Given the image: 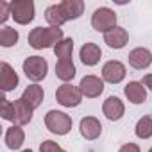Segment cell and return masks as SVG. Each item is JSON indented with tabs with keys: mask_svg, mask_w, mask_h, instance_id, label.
<instances>
[{
	"mask_svg": "<svg viewBox=\"0 0 152 152\" xmlns=\"http://www.w3.org/2000/svg\"><path fill=\"white\" fill-rule=\"evenodd\" d=\"M63 39H64V34L61 27H34L27 36V41L34 50L54 48Z\"/></svg>",
	"mask_w": 152,
	"mask_h": 152,
	"instance_id": "cell-1",
	"label": "cell"
},
{
	"mask_svg": "<svg viewBox=\"0 0 152 152\" xmlns=\"http://www.w3.org/2000/svg\"><path fill=\"white\" fill-rule=\"evenodd\" d=\"M72 116L66 115L64 111H57V109H50L45 115V127L57 136H66L72 131Z\"/></svg>",
	"mask_w": 152,
	"mask_h": 152,
	"instance_id": "cell-2",
	"label": "cell"
},
{
	"mask_svg": "<svg viewBox=\"0 0 152 152\" xmlns=\"http://www.w3.org/2000/svg\"><path fill=\"white\" fill-rule=\"evenodd\" d=\"M23 73H25V77L29 81H32L34 84H38L39 81H43L47 77V72H48V63L45 57L41 56H29L25 57L23 64Z\"/></svg>",
	"mask_w": 152,
	"mask_h": 152,
	"instance_id": "cell-3",
	"label": "cell"
},
{
	"mask_svg": "<svg viewBox=\"0 0 152 152\" xmlns=\"http://www.w3.org/2000/svg\"><path fill=\"white\" fill-rule=\"evenodd\" d=\"M91 27L97 32H109L116 27V13L109 7H99L91 15Z\"/></svg>",
	"mask_w": 152,
	"mask_h": 152,
	"instance_id": "cell-4",
	"label": "cell"
},
{
	"mask_svg": "<svg viewBox=\"0 0 152 152\" xmlns=\"http://www.w3.org/2000/svg\"><path fill=\"white\" fill-rule=\"evenodd\" d=\"M36 7L32 0H13L11 2V18L18 25H29L34 20Z\"/></svg>",
	"mask_w": 152,
	"mask_h": 152,
	"instance_id": "cell-5",
	"label": "cell"
},
{
	"mask_svg": "<svg viewBox=\"0 0 152 152\" xmlns=\"http://www.w3.org/2000/svg\"><path fill=\"white\" fill-rule=\"evenodd\" d=\"M56 100L63 107H77L83 102V93H81L79 86H73V84L66 83L56 90Z\"/></svg>",
	"mask_w": 152,
	"mask_h": 152,
	"instance_id": "cell-6",
	"label": "cell"
},
{
	"mask_svg": "<svg viewBox=\"0 0 152 152\" xmlns=\"http://www.w3.org/2000/svg\"><path fill=\"white\" fill-rule=\"evenodd\" d=\"M127 75V70H125V64L118 59H111L107 63H104L102 66V79L109 84H118L125 79Z\"/></svg>",
	"mask_w": 152,
	"mask_h": 152,
	"instance_id": "cell-7",
	"label": "cell"
},
{
	"mask_svg": "<svg viewBox=\"0 0 152 152\" xmlns=\"http://www.w3.org/2000/svg\"><path fill=\"white\" fill-rule=\"evenodd\" d=\"M79 90L83 97L86 99H97L104 91V79L97 77V75H84L79 83Z\"/></svg>",
	"mask_w": 152,
	"mask_h": 152,
	"instance_id": "cell-8",
	"label": "cell"
},
{
	"mask_svg": "<svg viewBox=\"0 0 152 152\" xmlns=\"http://www.w3.org/2000/svg\"><path fill=\"white\" fill-rule=\"evenodd\" d=\"M18 83H20V79H18V73L15 72V68L9 63L2 61L0 63V88H2V91L9 93V91L16 90Z\"/></svg>",
	"mask_w": 152,
	"mask_h": 152,
	"instance_id": "cell-9",
	"label": "cell"
},
{
	"mask_svg": "<svg viewBox=\"0 0 152 152\" xmlns=\"http://www.w3.org/2000/svg\"><path fill=\"white\" fill-rule=\"evenodd\" d=\"M102 113L106 115L107 120L118 122V120L125 115V104H124L118 97L111 95V97H107V99L104 100V104H102Z\"/></svg>",
	"mask_w": 152,
	"mask_h": 152,
	"instance_id": "cell-10",
	"label": "cell"
},
{
	"mask_svg": "<svg viewBox=\"0 0 152 152\" xmlns=\"http://www.w3.org/2000/svg\"><path fill=\"white\" fill-rule=\"evenodd\" d=\"M79 132H81V136L84 140L93 141L102 134V124L95 116H84L81 120V124H79Z\"/></svg>",
	"mask_w": 152,
	"mask_h": 152,
	"instance_id": "cell-11",
	"label": "cell"
},
{
	"mask_svg": "<svg viewBox=\"0 0 152 152\" xmlns=\"http://www.w3.org/2000/svg\"><path fill=\"white\" fill-rule=\"evenodd\" d=\"M127 59L134 70H147L152 64V52L145 47H138V48H132L129 52Z\"/></svg>",
	"mask_w": 152,
	"mask_h": 152,
	"instance_id": "cell-12",
	"label": "cell"
},
{
	"mask_svg": "<svg viewBox=\"0 0 152 152\" xmlns=\"http://www.w3.org/2000/svg\"><path fill=\"white\" fill-rule=\"evenodd\" d=\"M124 95L131 104L140 106V104H143L147 100V88L141 84V81H131L124 88Z\"/></svg>",
	"mask_w": 152,
	"mask_h": 152,
	"instance_id": "cell-13",
	"label": "cell"
},
{
	"mask_svg": "<svg viewBox=\"0 0 152 152\" xmlns=\"http://www.w3.org/2000/svg\"><path fill=\"white\" fill-rule=\"evenodd\" d=\"M127 41H129V32H127L124 27H118V25H116L113 31H109V32L104 34V43H106L109 48H115V50L124 48V47L127 45Z\"/></svg>",
	"mask_w": 152,
	"mask_h": 152,
	"instance_id": "cell-14",
	"label": "cell"
},
{
	"mask_svg": "<svg viewBox=\"0 0 152 152\" xmlns=\"http://www.w3.org/2000/svg\"><path fill=\"white\" fill-rule=\"evenodd\" d=\"M13 106H15V124L13 125H18V127H23V125H27V124H31V120H32V113H34V109L20 97V99H16L15 102H13Z\"/></svg>",
	"mask_w": 152,
	"mask_h": 152,
	"instance_id": "cell-15",
	"label": "cell"
},
{
	"mask_svg": "<svg viewBox=\"0 0 152 152\" xmlns=\"http://www.w3.org/2000/svg\"><path fill=\"white\" fill-rule=\"evenodd\" d=\"M79 57H81V61H83L84 66H95V64H99V61L102 57V50H100V47L97 43L90 41V43H84L81 47Z\"/></svg>",
	"mask_w": 152,
	"mask_h": 152,
	"instance_id": "cell-16",
	"label": "cell"
},
{
	"mask_svg": "<svg viewBox=\"0 0 152 152\" xmlns=\"http://www.w3.org/2000/svg\"><path fill=\"white\" fill-rule=\"evenodd\" d=\"M22 99L32 107V109H38L41 104H43V99H45V91L39 84H31L23 90L22 93Z\"/></svg>",
	"mask_w": 152,
	"mask_h": 152,
	"instance_id": "cell-17",
	"label": "cell"
},
{
	"mask_svg": "<svg viewBox=\"0 0 152 152\" xmlns=\"http://www.w3.org/2000/svg\"><path fill=\"white\" fill-rule=\"evenodd\" d=\"M4 141H6V147L9 150H18L22 148L23 141H25V132L22 127L18 125H11L7 131H6V136H4Z\"/></svg>",
	"mask_w": 152,
	"mask_h": 152,
	"instance_id": "cell-18",
	"label": "cell"
},
{
	"mask_svg": "<svg viewBox=\"0 0 152 152\" xmlns=\"http://www.w3.org/2000/svg\"><path fill=\"white\" fill-rule=\"evenodd\" d=\"M75 73H77V70H75V64H73L72 59H57V63H56V77L59 81H63L66 84L75 77Z\"/></svg>",
	"mask_w": 152,
	"mask_h": 152,
	"instance_id": "cell-19",
	"label": "cell"
},
{
	"mask_svg": "<svg viewBox=\"0 0 152 152\" xmlns=\"http://www.w3.org/2000/svg\"><path fill=\"white\" fill-rule=\"evenodd\" d=\"M59 6H61V9H63L68 22L81 18L83 13H84V2L83 0H63Z\"/></svg>",
	"mask_w": 152,
	"mask_h": 152,
	"instance_id": "cell-20",
	"label": "cell"
},
{
	"mask_svg": "<svg viewBox=\"0 0 152 152\" xmlns=\"http://www.w3.org/2000/svg\"><path fill=\"white\" fill-rule=\"evenodd\" d=\"M45 20H47L48 27H61L68 22L59 4H52L45 9Z\"/></svg>",
	"mask_w": 152,
	"mask_h": 152,
	"instance_id": "cell-21",
	"label": "cell"
},
{
	"mask_svg": "<svg viewBox=\"0 0 152 152\" xmlns=\"http://www.w3.org/2000/svg\"><path fill=\"white\" fill-rule=\"evenodd\" d=\"M20 39V34L16 29L13 27H7L4 25L2 29H0V45H2L4 48H9V47H15Z\"/></svg>",
	"mask_w": 152,
	"mask_h": 152,
	"instance_id": "cell-22",
	"label": "cell"
},
{
	"mask_svg": "<svg viewBox=\"0 0 152 152\" xmlns=\"http://www.w3.org/2000/svg\"><path fill=\"white\" fill-rule=\"evenodd\" d=\"M134 132L140 140H148L152 138V118L150 116H141L138 122H136V127H134Z\"/></svg>",
	"mask_w": 152,
	"mask_h": 152,
	"instance_id": "cell-23",
	"label": "cell"
},
{
	"mask_svg": "<svg viewBox=\"0 0 152 152\" xmlns=\"http://www.w3.org/2000/svg\"><path fill=\"white\" fill-rule=\"evenodd\" d=\"M54 54L57 59H72L73 54V39L72 38H64L63 41H59L54 47Z\"/></svg>",
	"mask_w": 152,
	"mask_h": 152,
	"instance_id": "cell-24",
	"label": "cell"
},
{
	"mask_svg": "<svg viewBox=\"0 0 152 152\" xmlns=\"http://www.w3.org/2000/svg\"><path fill=\"white\" fill-rule=\"evenodd\" d=\"M0 115H2L4 120L7 122H13L15 124V106L11 100L7 99H2V104H0Z\"/></svg>",
	"mask_w": 152,
	"mask_h": 152,
	"instance_id": "cell-25",
	"label": "cell"
},
{
	"mask_svg": "<svg viewBox=\"0 0 152 152\" xmlns=\"http://www.w3.org/2000/svg\"><path fill=\"white\" fill-rule=\"evenodd\" d=\"M11 18V2H0V23H6Z\"/></svg>",
	"mask_w": 152,
	"mask_h": 152,
	"instance_id": "cell-26",
	"label": "cell"
},
{
	"mask_svg": "<svg viewBox=\"0 0 152 152\" xmlns=\"http://www.w3.org/2000/svg\"><path fill=\"white\" fill-rule=\"evenodd\" d=\"M59 150H61L59 143H56V141H52V140H45V141H41V145H39V152H59Z\"/></svg>",
	"mask_w": 152,
	"mask_h": 152,
	"instance_id": "cell-27",
	"label": "cell"
},
{
	"mask_svg": "<svg viewBox=\"0 0 152 152\" xmlns=\"http://www.w3.org/2000/svg\"><path fill=\"white\" fill-rule=\"evenodd\" d=\"M118 152H140V147L136 145V143H125V145H122L120 148H118Z\"/></svg>",
	"mask_w": 152,
	"mask_h": 152,
	"instance_id": "cell-28",
	"label": "cell"
},
{
	"mask_svg": "<svg viewBox=\"0 0 152 152\" xmlns=\"http://www.w3.org/2000/svg\"><path fill=\"white\" fill-rule=\"evenodd\" d=\"M141 84H143L147 90H150V91H152V73H147V75H143Z\"/></svg>",
	"mask_w": 152,
	"mask_h": 152,
	"instance_id": "cell-29",
	"label": "cell"
},
{
	"mask_svg": "<svg viewBox=\"0 0 152 152\" xmlns=\"http://www.w3.org/2000/svg\"><path fill=\"white\" fill-rule=\"evenodd\" d=\"M22 152H34V150H31V148H25V150H22Z\"/></svg>",
	"mask_w": 152,
	"mask_h": 152,
	"instance_id": "cell-30",
	"label": "cell"
},
{
	"mask_svg": "<svg viewBox=\"0 0 152 152\" xmlns=\"http://www.w3.org/2000/svg\"><path fill=\"white\" fill-rule=\"evenodd\" d=\"M59 152H66V150H63V148H61V150H59Z\"/></svg>",
	"mask_w": 152,
	"mask_h": 152,
	"instance_id": "cell-31",
	"label": "cell"
},
{
	"mask_svg": "<svg viewBox=\"0 0 152 152\" xmlns=\"http://www.w3.org/2000/svg\"><path fill=\"white\" fill-rule=\"evenodd\" d=\"M148 152H152V147H150V148H148Z\"/></svg>",
	"mask_w": 152,
	"mask_h": 152,
	"instance_id": "cell-32",
	"label": "cell"
}]
</instances>
